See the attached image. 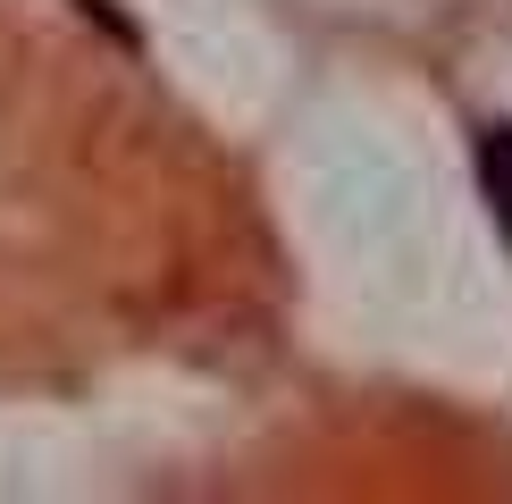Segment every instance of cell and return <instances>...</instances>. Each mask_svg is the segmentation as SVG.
I'll use <instances>...</instances> for the list:
<instances>
[{
	"mask_svg": "<svg viewBox=\"0 0 512 504\" xmlns=\"http://www.w3.org/2000/svg\"><path fill=\"white\" fill-rule=\"evenodd\" d=\"M479 194L504 219V244H512V118H487L479 126Z\"/></svg>",
	"mask_w": 512,
	"mask_h": 504,
	"instance_id": "6da1fadb",
	"label": "cell"
},
{
	"mask_svg": "<svg viewBox=\"0 0 512 504\" xmlns=\"http://www.w3.org/2000/svg\"><path fill=\"white\" fill-rule=\"evenodd\" d=\"M76 9H84V17H101V26H110V34L126 42V51H143V34H135V26H126V17L110 9V0H76Z\"/></svg>",
	"mask_w": 512,
	"mask_h": 504,
	"instance_id": "7a4b0ae2",
	"label": "cell"
}]
</instances>
